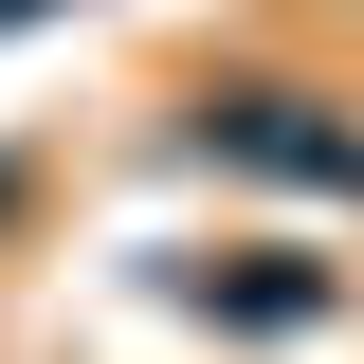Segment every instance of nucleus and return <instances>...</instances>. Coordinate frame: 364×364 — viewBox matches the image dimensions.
Segmentation results:
<instances>
[{"label":"nucleus","instance_id":"1","mask_svg":"<svg viewBox=\"0 0 364 364\" xmlns=\"http://www.w3.org/2000/svg\"><path fill=\"white\" fill-rule=\"evenodd\" d=\"M182 146L237 164V182L364 200V91H328V73H200V91H182Z\"/></svg>","mask_w":364,"mask_h":364}]
</instances>
